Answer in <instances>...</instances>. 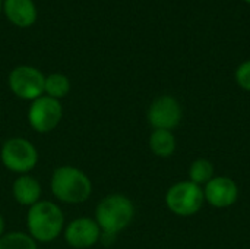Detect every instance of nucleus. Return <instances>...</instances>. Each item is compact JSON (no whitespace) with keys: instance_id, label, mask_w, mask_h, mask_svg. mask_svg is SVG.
Masks as SVG:
<instances>
[{"instance_id":"1","label":"nucleus","mask_w":250,"mask_h":249,"mask_svg":"<svg viewBox=\"0 0 250 249\" xmlns=\"http://www.w3.org/2000/svg\"><path fill=\"white\" fill-rule=\"evenodd\" d=\"M135 217L132 200L123 194L104 197L95 208V222L101 229V241H113L120 232L127 229Z\"/></svg>"},{"instance_id":"2","label":"nucleus","mask_w":250,"mask_h":249,"mask_svg":"<svg viewBox=\"0 0 250 249\" xmlns=\"http://www.w3.org/2000/svg\"><path fill=\"white\" fill-rule=\"evenodd\" d=\"M26 227L28 235L35 242H53L64 229L63 211L53 201H38L28 208Z\"/></svg>"},{"instance_id":"3","label":"nucleus","mask_w":250,"mask_h":249,"mask_svg":"<svg viewBox=\"0 0 250 249\" xmlns=\"http://www.w3.org/2000/svg\"><path fill=\"white\" fill-rule=\"evenodd\" d=\"M50 188L56 200L64 204H82L92 194V182L85 172L75 166L54 169Z\"/></svg>"},{"instance_id":"4","label":"nucleus","mask_w":250,"mask_h":249,"mask_svg":"<svg viewBox=\"0 0 250 249\" xmlns=\"http://www.w3.org/2000/svg\"><path fill=\"white\" fill-rule=\"evenodd\" d=\"M167 208L179 217H190L199 213L205 203L204 188L190 181L177 182L166 194Z\"/></svg>"},{"instance_id":"5","label":"nucleus","mask_w":250,"mask_h":249,"mask_svg":"<svg viewBox=\"0 0 250 249\" xmlns=\"http://www.w3.org/2000/svg\"><path fill=\"white\" fill-rule=\"evenodd\" d=\"M0 160L9 172L28 175L37 167L38 151L35 145L25 138H10L1 145Z\"/></svg>"},{"instance_id":"6","label":"nucleus","mask_w":250,"mask_h":249,"mask_svg":"<svg viewBox=\"0 0 250 249\" xmlns=\"http://www.w3.org/2000/svg\"><path fill=\"white\" fill-rule=\"evenodd\" d=\"M45 76L37 68L21 65L16 66L7 78L10 91L21 100L34 101L44 95Z\"/></svg>"},{"instance_id":"7","label":"nucleus","mask_w":250,"mask_h":249,"mask_svg":"<svg viewBox=\"0 0 250 249\" xmlns=\"http://www.w3.org/2000/svg\"><path fill=\"white\" fill-rule=\"evenodd\" d=\"M63 117V107L59 100L47 95L31 101L28 109V123L38 134L54 131Z\"/></svg>"},{"instance_id":"8","label":"nucleus","mask_w":250,"mask_h":249,"mask_svg":"<svg viewBox=\"0 0 250 249\" xmlns=\"http://www.w3.org/2000/svg\"><path fill=\"white\" fill-rule=\"evenodd\" d=\"M182 106L173 95L157 97L148 109V122L154 129L173 131L182 122Z\"/></svg>"},{"instance_id":"9","label":"nucleus","mask_w":250,"mask_h":249,"mask_svg":"<svg viewBox=\"0 0 250 249\" xmlns=\"http://www.w3.org/2000/svg\"><path fill=\"white\" fill-rule=\"evenodd\" d=\"M63 236L69 247L75 249H88L101 241V229L95 219L78 217L64 226Z\"/></svg>"},{"instance_id":"10","label":"nucleus","mask_w":250,"mask_h":249,"mask_svg":"<svg viewBox=\"0 0 250 249\" xmlns=\"http://www.w3.org/2000/svg\"><path fill=\"white\" fill-rule=\"evenodd\" d=\"M239 186L229 176H215L204 188L205 201L215 208H229L239 200Z\"/></svg>"},{"instance_id":"11","label":"nucleus","mask_w":250,"mask_h":249,"mask_svg":"<svg viewBox=\"0 0 250 249\" xmlns=\"http://www.w3.org/2000/svg\"><path fill=\"white\" fill-rule=\"evenodd\" d=\"M3 10L7 19L19 28H28L37 21V7L32 0H4Z\"/></svg>"},{"instance_id":"12","label":"nucleus","mask_w":250,"mask_h":249,"mask_svg":"<svg viewBox=\"0 0 250 249\" xmlns=\"http://www.w3.org/2000/svg\"><path fill=\"white\" fill-rule=\"evenodd\" d=\"M12 194H13L15 201L19 205L29 208L34 204H37L38 201H41L40 200L41 198V185L29 173L19 175L12 185Z\"/></svg>"},{"instance_id":"13","label":"nucleus","mask_w":250,"mask_h":249,"mask_svg":"<svg viewBox=\"0 0 250 249\" xmlns=\"http://www.w3.org/2000/svg\"><path fill=\"white\" fill-rule=\"evenodd\" d=\"M149 148L151 151L161 158L171 157L176 151L177 142L171 131L167 129H154L149 135Z\"/></svg>"},{"instance_id":"14","label":"nucleus","mask_w":250,"mask_h":249,"mask_svg":"<svg viewBox=\"0 0 250 249\" xmlns=\"http://www.w3.org/2000/svg\"><path fill=\"white\" fill-rule=\"evenodd\" d=\"M70 92V81L63 73H50L45 76L44 82V95L51 97L54 100H62Z\"/></svg>"},{"instance_id":"15","label":"nucleus","mask_w":250,"mask_h":249,"mask_svg":"<svg viewBox=\"0 0 250 249\" xmlns=\"http://www.w3.org/2000/svg\"><path fill=\"white\" fill-rule=\"evenodd\" d=\"M188 175H189L190 182H193L198 186H202V185L205 186L209 181H212L215 178V169L209 160L198 158L190 164Z\"/></svg>"},{"instance_id":"16","label":"nucleus","mask_w":250,"mask_h":249,"mask_svg":"<svg viewBox=\"0 0 250 249\" xmlns=\"http://www.w3.org/2000/svg\"><path fill=\"white\" fill-rule=\"evenodd\" d=\"M0 249H38V247L28 233L9 232L0 238Z\"/></svg>"},{"instance_id":"17","label":"nucleus","mask_w":250,"mask_h":249,"mask_svg":"<svg viewBox=\"0 0 250 249\" xmlns=\"http://www.w3.org/2000/svg\"><path fill=\"white\" fill-rule=\"evenodd\" d=\"M234 79L242 90L250 92V59L242 62L237 66V69L234 72Z\"/></svg>"},{"instance_id":"18","label":"nucleus","mask_w":250,"mask_h":249,"mask_svg":"<svg viewBox=\"0 0 250 249\" xmlns=\"http://www.w3.org/2000/svg\"><path fill=\"white\" fill-rule=\"evenodd\" d=\"M4 235V219H3V216L0 214V238Z\"/></svg>"},{"instance_id":"19","label":"nucleus","mask_w":250,"mask_h":249,"mask_svg":"<svg viewBox=\"0 0 250 249\" xmlns=\"http://www.w3.org/2000/svg\"><path fill=\"white\" fill-rule=\"evenodd\" d=\"M1 9H3V1L0 0V12H1Z\"/></svg>"},{"instance_id":"20","label":"nucleus","mask_w":250,"mask_h":249,"mask_svg":"<svg viewBox=\"0 0 250 249\" xmlns=\"http://www.w3.org/2000/svg\"><path fill=\"white\" fill-rule=\"evenodd\" d=\"M245 1H246V3H249V4H250V0H245Z\"/></svg>"}]
</instances>
